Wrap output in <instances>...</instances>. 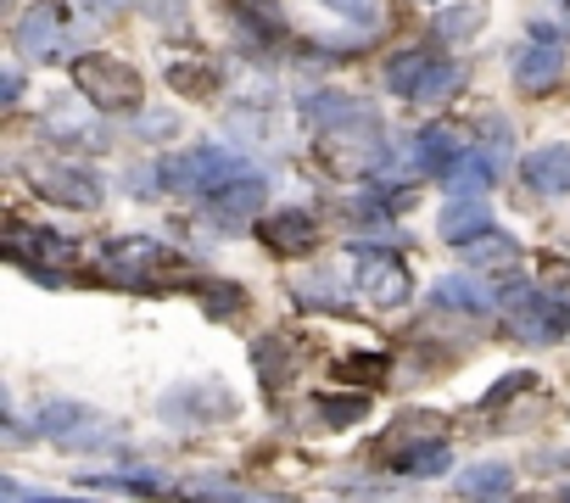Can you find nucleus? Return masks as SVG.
Wrapping results in <instances>:
<instances>
[{
  "label": "nucleus",
  "instance_id": "1",
  "mask_svg": "<svg viewBox=\"0 0 570 503\" xmlns=\"http://www.w3.org/2000/svg\"><path fill=\"white\" fill-rule=\"evenodd\" d=\"M314 157H320L331 174H342V179H364V174H375L381 157H386V140H381L375 112L358 107V112H347V118L314 129Z\"/></svg>",
  "mask_w": 570,
  "mask_h": 503
},
{
  "label": "nucleus",
  "instance_id": "2",
  "mask_svg": "<svg viewBox=\"0 0 570 503\" xmlns=\"http://www.w3.org/2000/svg\"><path fill=\"white\" fill-rule=\"evenodd\" d=\"M73 85L85 90L90 107L101 112H135L140 107V73L124 62V57H107V51H90L73 62Z\"/></svg>",
  "mask_w": 570,
  "mask_h": 503
},
{
  "label": "nucleus",
  "instance_id": "3",
  "mask_svg": "<svg viewBox=\"0 0 570 503\" xmlns=\"http://www.w3.org/2000/svg\"><path fill=\"white\" fill-rule=\"evenodd\" d=\"M498 308H503V325L520 336V342H559V336H570V303H559V297H548V292H531V286H509L503 297H498Z\"/></svg>",
  "mask_w": 570,
  "mask_h": 503
},
{
  "label": "nucleus",
  "instance_id": "4",
  "mask_svg": "<svg viewBox=\"0 0 570 503\" xmlns=\"http://www.w3.org/2000/svg\"><path fill=\"white\" fill-rule=\"evenodd\" d=\"M459 85H464V68L436 51H409L386 68V90H397L409 101H448Z\"/></svg>",
  "mask_w": 570,
  "mask_h": 503
},
{
  "label": "nucleus",
  "instance_id": "5",
  "mask_svg": "<svg viewBox=\"0 0 570 503\" xmlns=\"http://www.w3.org/2000/svg\"><path fill=\"white\" fill-rule=\"evenodd\" d=\"M353 264H358V297H364L370 308H403V303H409L414 280H409V269H403L397 251L370 246V240H353Z\"/></svg>",
  "mask_w": 570,
  "mask_h": 503
},
{
  "label": "nucleus",
  "instance_id": "6",
  "mask_svg": "<svg viewBox=\"0 0 570 503\" xmlns=\"http://www.w3.org/2000/svg\"><path fill=\"white\" fill-rule=\"evenodd\" d=\"M101 264H107L118 280H129V286H168V280L185 269V258H174L168 246H157V240H146V235L112 240V246L101 251Z\"/></svg>",
  "mask_w": 570,
  "mask_h": 503
},
{
  "label": "nucleus",
  "instance_id": "7",
  "mask_svg": "<svg viewBox=\"0 0 570 503\" xmlns=\"http://www.w3.org/2000/svg\"><path fill=\"white\" fill-rule=\"evenodd\" d=\"M235 168H246L235 151H224V146H190V151H174V157L163 162V185H168V190H185V196H207V190L224 185Z\"/></svg>",
  "mask_w": 570,
  "mask_h": 503
},
{
  "label": "nucleus",
  "instance_id": "8",
  "mask_svg": "<svg viewBox=\"0 0 570 503\" xmlns=\"http://www.w3.org/2000/svg\"><path fill=\"white\" fill-rule=\"evenodd\" d=\"M235 414V392L224 381H185L163 397V420L168 425H218Z\"/></svg>",
  "mask_w": 570,
  "mask_h": 503
},
{
  "label": "nucleus",
  "instance_id": "9",
  "mask_svg": "<svg viewBox=\"0 0 570 503\" xmlns=\"http://www.w3.org/2000/svg\"><path fill=\"white\" fill-rule=\"evenodd\" d=\"M559 73H564L559 29H553V23H537V29H531V46H520V57H514V85H520L525 96H542V90L559 85Z\"/></svg>",
  "mask_w": 570,
  "mask_h": 503
},
{
  "label": "nucleus",
  "instance_id": "10",
  "mask_svg": "<svg viewBox=\"0 0 570 503\" xmlns=\"http://www.w3.org/2000/svg\"><path fill=\"white\" fill-rule=\"evenodd\" d=\"M29 185H35L46 201H62V207H96V201H101L96 174H85V168H73V162H35V168H29Z\"/></svg>",
  "mask_w": 570,
  "mask_h": 503
},
{
  "label": "nucleus",
  "instance_id": "11",
  "mask_svg": "<svg viewBox=\"0 0 570 503\" xmlns=\"http://www.w3.org/2000/svg\"><path fill=\"white\" fill-rule=\"evenodd\" d=\"M263 201H268V179H263L257 168H235L224 185H213V190H207V207H213V218H224V224L252 218Z\"/></svg>",
  "mask_w": 570,
  "mask_h": 503
},
{
  "label": "nucleus",
  "instance_id": "12",
  "mask_svg": "<svg viewBox=\"0 0 570 503\" xmlns=\"http://www.w3.org/2000/svg\"><path fill=\"white\" fill-rule=\"evenodd\" d=\"M18 46H23V57H35V62H46V57L62 51V0H40V7L23 12Z\"/></svg>",
  "mask_w": 570,
  "mask_h": 503
},
{
  "label": "nucleus",
  "instance_id": "13",
  "mask_svg": "<svg viewBox=\"0 0 570 503\" xmlns=\"http://www.w3.org/2000/svg\"><path fill=\"white\" fill-rule=\"evenodd\" d=\"M520 174L537 196H570V146H537L520 157Z\"/></svg>",
  "mask_w": 570,
  "mask_h": 503
},
{
  "label": "nucleus",
  "instance_id": "14",
  "mask_svg": "<svg viewBox=\"0 0 570 503\" xmlns=\"http://www.w3.org/2000/svg\"><path fill=\"white\" fill-rule=\"evenodd\" d=\"M314 240H320V224H314L303 207H285V213H274V218L263 224V246H268V251H279V258L314 251Z\"/></svg>",
  "mask_w": 570,
  "mask_h": 503
},
{
  "label": "nucleus",
  "instance_id": "15",
  "mask_svg": "<svg viewBox=\"0 0 570 503\" xmlns=\"http://www.w3.org/2000/svg\"><path fill=\"white\" fill-rule=\"evenodd\" d=\"M487 229H498V224H492V207H487L481 196H453V201L442 207V240H448V246H470V240H481Z\"/></svg>",
  "mask_w": 570,
  "mask_h": 503
},
{
  "label": "nucleus",
  "instance_id": "16",
  "mask_svg": "<svg viewBox=\"0 0 570 503\" xmlns=\"http://www.w3.org/2000/svg\"><path fill=\"white\" fill-rule=\"evenodd\" d=\"M453 492L464 497V503H509V492H514V470L509 464H470V470H459V481H453Z\"/></svg>",
  "mask_w": 570,
  "mask_h": 503
},
{
  "label": "nucleus",
  "instance_id": "17",
  "mask_svg": "<svg viewBox=\"0 0 570 503\" xmlns=\"http://www.w3.org/2000/svg\"><path fill=\"white\" fill-rule=\"evenodd\" d=\"M431 308H453V314H487L492 308V292L470 275H448L436 292H431Z\"/></svg>",
  "mask_w": 570,
  "mask_h": 503
},
{
  "label": "nucleus",
  "instance_id": "18",
  "mask_svg": "<svg viewBox=\"0 0 570 503\" xmlns=\"http://www.w3.org/2000/svg\"><path fill=\"white\" fill-rule=\"evenodd\" d=\"M492 174H498V157H492V151H464L442 179H448L453 196H481V190L492 185Z\"/></svg>",
  "mask_w": 570,
  "mask_h": 503
},
{
  "label": "nucleus",
  "instance_id": "19",
  "mask_svg": "<svg viewBox=\"0 0 570 503\" xmlns=\"http://www.w3.org/2000/svg\"><path fill=\"white\" fill-rule=\"evenodd\" d=\"M464 258H470L475 269H498V275H509V269H520V246H514L503 229H487L481 240L464 246Z\"/></svg>",
  "mask_w": 570,
  "mask_h": 503
},
{
  "label": "nucleus",
  "instance_id": "20",
  "mask_svg": "<svg viewBox=\"0 0 570 503\" xmlns=\"http://www.w3.org/2000/svg\"><path fill=\"white\" fill-rule=\"evenodd\" d=\"M448 464H453V447H448V442H436V436L392 453V470H397V475H442Z\"/></svg>",
  "mask_w": 570,
  "mask_h": 503
},
{
  "label": "nucleus",
  "instance_id": "21",
  "mask_svg": "<svg viewBox=\"0 0 570 503\" xmlns=\"http://www.w3.org/2000/svg\"><path fill=\"white\" fill-rule=\"evenodd\" d=\"M414 157H420V168L448 174V168L464 157V135H459V129H425V135H420V146H414Z\"/></svg>",
  "mask_w": 570,
  "mask_h": 503
},
{
  "label": "nucleus",
  "instance_id": "22",
  "mask_svg": "<svg viewBox=\"0 0 570 503\" xmlns=\"http://www.w3.org/2000/svg\"><path fill=\"white\" fill-rule=\"evenodd\" d=\"M179 503H246V497H240L235 481H224V475H202V481H185V486H179Z\"/></svg>",
  "mask_w": 570,
  "mask_h": 503
},
{
  "label": "nucleus",
  "instance_id": "23",
  "mask_svg": "<svg viewBox=\"0 0 570 503\" xmlns=\"http://www.w3.org/2000/svg\"><path fill=\"white\" fill-rule=\"evenodd\" d=\"M303 112L314 118V129H325V124L358 112V101H353V96H336V90H314V96H303Z\"/></svg>",
  "mask_w": 570,
  "mask_h": 503
},
{
  "label": "nucleus",
  "instance_id": "24",
  "mask_svg": "<svg viewBox=\"0 0 570 503\" xmlns=\"http://www.w3.org/2000/svg\"><path fill=\"white\" fill-rule=\"evenodd\" d=\"M252 358H257V375H263L268 386H279L285 375H292V358H285V342H279V336H263V342L252 347Z\"/></svg>",
  "mask_w": 570,
  "mask_h": 503
},
{
  "label": "nucleus",
  "instance_id": "25",
  "mask_svg": "<svg viewBox=\"0 0 570 503\" xmlns=\"http://www.w3.org/2000/svg\"><path fill=\"white\" fill-rule=\"evenodd\" d=\"M481 29V7H475V0H464V7H448L442 18H436V34L448 40V46H459L464 34H475Z\"/></svg>",
  "mask_w": 570,
  "mask_h": 503
},
{
  "label": "nucleus",
  "instance_id": "26",
  "mask_svg": "<svg viewBox=\"0 0 570 503\" xmlns=\"http://www.w3.org/2000/svg\"><path fill=\"white\" fill-rule=\"evenodd\" d=\"M85 420H90L85 403H46L40 408V431H51V436H73Z\"/></svg>",
  "mask_w": 570,
  "mask_h": 503
},
{
  "label": "nucleus",
  "instance_id": "27",
  "mask_svg": "<svg viewBox=\"0 0 570 503\" xmlns=\"http://www.w3.org/2000/svg\"><path fill=\"white\" fill-rule=\"evenodd\" d=\"M336 375H342V381L381 386V381H386V358H381V353H353V358H342V364H336Z\"/></svg>",
  "mask_w": 570,
  "mask_h": 503
},
{
  "label": "nucleus",
  "instance_id": "28",
  "mask_svg": "<svg viewBox=\"0 0 570 503\" xmlns=\"http://www.w3.org/2000/svg\"><path fill=\"white\" fill-rule=\"evenodd\" d=\"M168 79H174L185 96H213V85H218L207 62H174V68H168Z\"/></svg>",
  "mask_w": 570,
  "mask_h": 503
},
{
  "label": "nucleus",
  "instance_id": "29",
  "mask_svg": "<svg viewBox=\"0 0 570 503\" xmlns=\"http://www.w3.org/2000/svg\"><path fill=\"white\" fill-rule=\"evenodd\" d=\"M364 408H370V397H364V392H342V397H320V414H325L331 425H353V420H364Z\"/></svg>",
  "mask_w": 570,
  "mask_h": 503
},
{
  "label": "nucleus",
  "instance_id": "30",
  "mask_svg": "<svg viewBox=\"0 0 570 503\" xmlns=\"http://www.w3.org/2000/svg\"><path fill=\"white\" fill-rule=\"evenodd\" d=\"M331 12H342V18H358V23H375V12H381V0H325Z\"/></svg>",
  "mask_w": 570,
  "mask_h": 503
},
{
  "label": "nucleus",
  "instance_id": "31",
  "mask_svg": "<svg viewBox=\"0 0 570 503\" xmlns=\"http://www.w3.org/2000/svg\"><path fill=\"white\" fill-rule=\"evenodd\" d=\"M525 386H537L525 369H520V375H509V381H498V386L487 392V408H492V403H503V397H514V392H525Z\"/></svg>",
  "mask_w": 570,
  "mask_h": 503
},
{
  "label": "nucleus",
  "instance_id": "32",
  "mask_svg": "<svg viewBox=\"0 0 570 503\" xmlns=\"http://www.w3.org/2000/svg\"><path fill=\"white\" fill-rule=\"evenodd\" d=\"M18 90H23V79H18V68H12L7 79H0V101H7V107H12V101H18Z\"/></svg>",
  "mask_w": 570,
  "mask_h": 503
},
{
  "label": "nucleus",
  "instance_id": "33",
  "mask_svg": "<svg viewBox=\"0 0 570 503\" xmlns=\"http://www.w3.org/2000/svg\"><path fill=\"white\" fill-rule=\"evenodd\" d=\"M85 7H96V12L107 18V12H118V7H124V0H85Z\"/></svg>",
  "mask_w": 570,
  "mask_h": 503
},
{
  "label": "nucleus",
  "instance_id": "34",
  "mask_svg": "<svg viewBox=\"0 0 570 503\" xmlns=\"http://www.w3.org/2000/svg\"><path fill=\"white\" fill-rule=\"evenodd\" d=\"M246 503H292V497H246Z\"/></svg>",
  "mask_w": 570,
  "mask_h": 503
},
{
  "label": "nucleus",
  "instance_id": "35",
  "mask_svg": "<svg viewBox=\"0 0 570 503\" xmlns=\"http://www.w3.org/2000/svg\"><path fill=\"white\" fill-rule=\"evenodd\" d=\"M252 7H263V12H274V0H252Z\"/></svg>",
  "mask_w": 570,
  "mask_h": 503
},
{
  "label": "nucleus",
  "instance_id": "36",
  "mask_svg": "<svg viewBox=\"0 0 570 503\" xmlns=\"http://www.w3.org/2000/svg\"><path fill=\"white\" fill-rule=\"evenodd\" d=\"M564 503H570V492H564Z\"/></svg>",
  "mask_w": 570,
  "mask_h": 503
}]
</instances>
